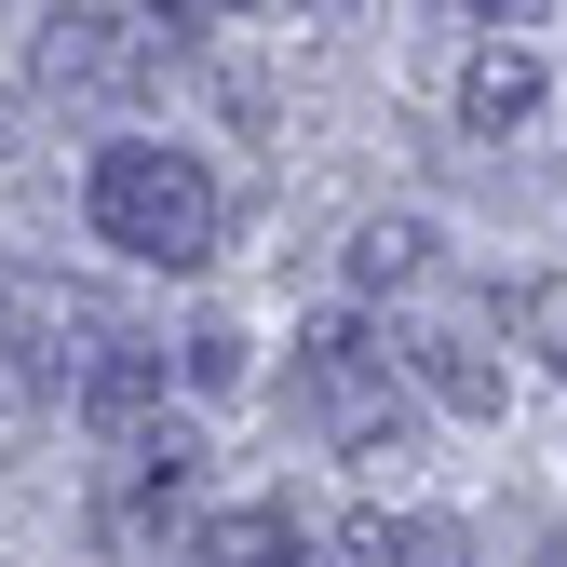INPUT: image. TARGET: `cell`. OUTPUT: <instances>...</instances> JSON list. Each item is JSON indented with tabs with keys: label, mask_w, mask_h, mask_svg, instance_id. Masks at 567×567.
I'll return each mask as SVG.
<instances>
[{
	"label": "cell",
	"mask_w": 567,
	"mask_h": 567,
	"mask_svg": "<svg viewBox=\"0 0 567 567\" xmlns=\"http://www.w3.org/2000/svg\"><path fill=\"white\" fill-rule=\"evenodd\" d=\"M203 567H324V540L284 501H244V514H203Z\"/></svg>",
	"instance_id": "obj_6"
},
{
	"label": "cell",
	"mask_w": 567,
	"mask_h": 567,
	"mask_svg": "<svg viewBox=\"0 0 567 567\" xmlns=\"http://www.w3.org/2000/svg\"><path fill=\"white\" fill-rule=\"evenodd\" d=\"M41 95H150V41H135L122 14H95V0H54L41 14Z\"/></svg>",
	"instance_id": "obj_3"
},
{
	"label": "cell",
	"mask_w": 567,
	"mask_h": 567,
	"mask_svg": "<svg viewBox=\"0 0 567 567\" xmlns=\"http://www.w3.org/2000/svg\"><path fill=\"white\" fill-rule=\"evenodd\" d=\"M338 554L351 567H473V527H446V514H351Z\"/></svg>",
	"instance_id": "obj_8"
},
{
	"label": "cell",
	"mask_w": 567,
	"mask_h": 567,
	"mask_svg": "<svg viewBox=\"0 0 567 567\" xmlns=\"http://www.w3.org/2000/svg\"><path fill=\"white\" fill-rule=\"evenodd\" d=\"M257 14H284V0H257Z\"/></svg>",
	"instance_id": "obj_14"
},
{
	"label": "cell",
	"mask_w": 567,
	"mask_h": 567,
	"mask_svg": "<svg viewBox=\"0 0 567 567\" xmlns=\"http://www.w3.org/2000/svg\"><path fill=\"white\" fill-rule=\"evenodd\" d=\"M419 270H433V230L419 217H365L351 230V284H419Z\"/></svg>",
	"instance_id": "obj_10"
},
{
	"label": "cell",
	"mask_w": 567,
	"mask_h": 567,
	"mask_svg": "<svg viewBox=\"0 0 567 567\" xmlns=\"http://www.w3.org/2000/svg\"><path fill=\"white\" fill-rule=\"evenodd\" d=\"M446 14H486V28H540V0H446Z\"/></svg>",
	"instance_id": "obj_13"
},
{
	"label": "cell",
	"mask_w": 567,
	"mask_h": 567,
	"mask_svg": "<svg viewBox=\"0 0 567 567\" xmlns=\"http://www.w3.org/2000/svg\"><path fill=\"white\" fill-rule=\"evenodd\" d=\"M527 109H540V54H527V41H473V54H460V122L501 135V122H527Z\"/></svg>",
	"instance_id": "obj_7"
},
{
	"label": "cell",
	"mask_w": 567,
	"mask_h": 567,
	"mask_svg": "<svg viewBox=\"0 0 567 567\" xmlns=\"http://www.w3.org/2000/svg\"><path fill=\"white\" fill-rule=\"evenodd\" d=\"M82 217H95V244H122L135 270H203L217 230H230V203H217V176H203L176 135H109L95 176H82Z\"/></svg>",
	"instance_id": "obj_1"
},
{
	"label": "cell",
	"mask_w": 567,
	"mask_h": 567,
	"mask_svg": "<svg viewBox=\"0 0 567 567\" xmlns=\"http://www.w3.org/2000/svg\"><path fill=\"white\" fill-rule=\"evenodd\" d=\"M298 405L338 433L351 473H405V460H419L405 392H392V365H379V338H365V324H311V338H298Z\"/></svg>",
	"instance_id": "obj_2"
},
{
	"label": "cell",
	"mask_w": 567,
	"mask_h": 567,
	"mask_svg": "<svg viewBox=\"0 0 567 567\" xmlns=\"http://www.w3.org/2000/svg\"><path fill=\"white\" fill-rule=\"evenodd\" d=\"M150 14H163L176 41H203V28H217V14H230V0H150Z\"/></svg>",
	"instance_id": "obj_12"
},
{
	"label": "cell",
	"mask_w": 567,
	"mask_h": 567,
	"mask_svg": "<svg viewBox=\"0 0 567 567\" xmlns=\"http://www.w3.org/2000/svg\"><path fill=\"white\" fill-rule=\"evenodd\" d=\"M176 351H189V365H176V379H189V392H203V405H230V392H244V379H257V338H244V324H189V338H176Z\"/></svg>",
	"instance_id": "obj_9"
},
{
	"label": "cell",
	"mask_w": 567,
	"mask_h": 567,
	"mask_svg": "<svg viewBox=\"0 0 567 567\" xmlns=\"http://www.w3.org/2000/svg\"><path fill=\"white\" fill-rule=\"evenodd\" d=\"M405 365H419V392H433L446 419H501V351H486L473 324H433V338H405Z\"/></svg>",
	"instance_id": "obj_5"
},
{
	"label": "cell",
	"mask_w": 567,
	"mask_h": 567,
	"mask_svg": "<svg viewBox=\"0 0 567 567\" xmlns=\"http://www.w3.org/2000/svg\"><path fill=\"white\" fill-rule=\"evenodd\" d=\"M82 419H95V446L122 460V446H150L163 419H176V365L163 351H135V338H109L95 365H82Z\"/></svg>",
	"instance_id": "obj_4"
},
{
	"label": "cell",
	"mask_w": 567,
	"mask_h": 567,
	"mask_svg": "<svg viewBox=\"0 0 567 567\" xmlns=\"http://www.w3.org/2000/svg\"><path fill=\"white\" fill-rule=\"evenodd\" d=\"M514 338L540 351V365H567V270H540V284H514Z\"/></svg>",
	"instance_id": "obj_11"
}]
</instances>
